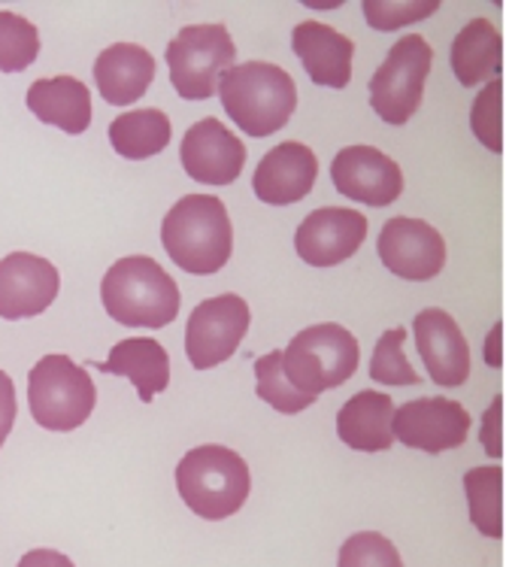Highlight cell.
Wrapping results in <instances>:
<instances>
[{"label": "cell", "instance_id": "cell-1", "mask_svg": "<svg viewBox=\"0 0 506 567\" xmlns=\"http://www.w3.org/2000/svg\"><path fill=\"white\" fill-rule=\"evenodd\" d=\"M164 252L192 277L219 274L234 252V228L219 197L185 195L162 221Z\"/></svg>", "mask_w": 506, "mask_h": 567}, {"label": "cell", "instance_id": "cell-2", "mask_svg": "<svg viewBox=\"0 0 506 567\" xmlns=\"http://www.w3.org/2000/svg\"><path fill=\"white\" fill-rule=\"evenodd\" d=\"M106 316L125 328H164L179 316V286L149 255H127L101 282Z\"/></svg>", "mask_w": 506, "mask_h": 567}, {"label": "cell", "instance_id": "cell-3", "mask_svg": "<svg viewBox=\"0 0 506 567\" xmlns=\"http://www.w3.org/2000/svg\"><path fill=\"white\" fill-rule=\"evenodd\" d=\"M219 97L234 125L249 137H270L288 125L298 106V89L288 70L267 61L234 64L219 76Z\"/></svg>", "mask_w": 506, "mask_h": 567}, {"label": "cell", "instance_id": "cell-4", "mask_svg": "<svg viewBox=\"0 0 506 567\" xmlns=\"http://www.w3.org/2000/svg\"><path fill=\"white\" fill-rule=\"evenodd\" d=\"M176 488L195 516L219 522L234 516L252 492L249 464L228 446H195L176 464Z\"/></svg>", "mask_w": 506, "mask_h": 567}, {"label": "cell", "instance_id": "cell-5", "mask_svg": "<svg viewBox=\"0 0 506 567\" xmlns=\"http://www.w3.org/2000/svg\"><path fill=\"white\" fill-rule=\"evenodd\" d=\"M358 340L343 324H310L282 349V371L300 392L319 398L358 371Z\"/></svg>", "mask_w": 506, "mask_h": 567}, {"label": "cell", "instance_id": "cell-6", "mask_svg": "<svg viewBox=\"0 0 506 567\" xmlns=\"http://www.w3.org/2000/svg\"><path fill=\"white\" fill-rule=\"evenodd\" d=\"M28 404L31 416L47 431H76L89 422L97 389L89 371L68 355H43L28 373Z\"/></svg>", "mask_w": 506, "mask_h": 567}, {"label": "cell", "instance_id": "cell-7", "mask_svg": "<svg viewBox=\"0 0 506 567\" xmlns=\"http://www.w3.org/2000/svg\"><path fill=\"white\" fill-rule=\"evenodd\" d=\"M237 47L225 24H188L164 52L171 82L185 101H209L219 92V76L234 68Z\"/></svg>", "mask_w": 506, "mask_h": 567}, {"label": "cell", "instance_id": "cell-8", "mask_svg": "<svg viewBox=\"0 0 506 567\" xmlns=\"http://www.w3.org/2000/svg\"><path fill=\"white\" fill-rule=\"evenodd\" d=\"M431 61H434V49L419 34H406L389 49L385 61L370 80V106L382 122L401 127L415 116L425 97Z\"/></svg>", "mask_w": 506, "mask_h": 567}, {"label": "cell", "instance_id": "cell-9", "mask_svg": "<svg viewBox=\"0 0 506 567\" xmlns=\"http://www.w3.org/2000/svg\"><path fill=\"white\" fill-rule=\"evenodd\" d=\"M252 313L240 295H219L200 301L185 324V355L195 371H209L228 361L249 331Z\"/></svg>", "mask_w": 506, "mask_h": 567}, {"label": "cell", "instance_id": "cell-10", "mask_svg": "<svg viewBox=\"0 0 506 567\" xmlns=\"http://www.w3.org/2000/svg\"><path fill=\"white\" fill-rule=\"evenodd\" d=\"M471 422V413L452 398H415L403 406H394L392 434L410 450L440 455L464 446Z\"/></svg>", "mask_w": 506, "mask_h": 567}, {"label": "cell", "instance_id": "cell-11", "mask_svg": "<svg viewBox=\"0 0 506 567\" xmlns=\"http://www.w3.org/2000/svg\"><path fill=\"white\" fill-rule=\"evenodd\" d=\"M376 252L385 270L410 282H427L446 265V240L443 234L422 219L394 216L382 225Z\"/></svg>", "mask_w": 506, "mask_h": 567}, {"label": "cell", "instance_id": "cell-12", "mask_svg": "<svg viewBox=\"0 0 506 567\" xmlns=\"http://www.w3.org/2000/svg\"><path fill=\"white\" fill-rule=\"evenodd\" d=\"M331 183L343 197L368 207H389L403 195L397 162L373 146H345L331 162Z\"/></svg>", "mask_w": 506, "mask_h": 567}, {"label": "cell", "instance_id": "cell-13", "mask_svg": "<svg viewBox=\"0 0 506 567\" xmlns=\"http://www.w3.org/2000/svg\"><path fill=\"white\" fill-rule=\"evenodd\" d=\"M61 291L58 267L34 252L0 258V319H34L47 313Z\"/></svg>", "mask_w": 506, "mask_h": 567}, {"label": "cell", "instance_id": "cell-14", "mask_svg": "<svg viewBox=\"0 0 506 567\" xmlns=\"http://www.w3.org/2000/svg\"><path fill=\"white\" fill-rule=\"evenodd\" d=\"M183 171L204 186H230L237 183L246 164V146L219 118H200L185 131L179 146Z\"/></svg>", "mask_w": 506, "mask_h": 567}, {"label": "cell", "instance_id": "cell-15", "mask_svg": "<svg viewBox=\"0 0 506 567\" xmlns=\"http://www.w3.org/2000/svg\"><path fill=\"white\" fill-rule=\"evenodd\" d=\"M368 237V219L349 207H322L300 221L295 249L312 267H334L349 261Z\"/></svg>", "mask_w": 506, "mask_h": 567}, {"label": "cell", "instance_id": "cell-16", "mask_svg": "<svg viewBox=\"0 0 506 567\" xmlns=\"http://www.w3.org/2000/svg\"><path fill=\"white\" fill-rule=\"evenodd\" d=\"M319 176V162L310 146L298 140L279 143L258 162L252 176L255 197L270 207H288L310 195Z\"/></svg>", "mask_w": 506, "mask_h": 567}, {"label": "cell", "instance_id": "cell-17", "mask_svg": "<svg viewBox=\"0 0 506 567\" xmlns=\"http://www.w3.org/2000/svg\"><path fill=\"white\" fill-rule=\"evenodd\" d=\"M415 343L425 359L427 377L437 385H464L471 377V347L461 334L458 322L440 307H427L413 322Z\"/></svg>", "mask_w": 506, "mask_h": 567}, {"label": "cell", "instance_id": "cell-18", "mask_svg": "<svg viewBox=\"0 0 506 567\" xmlns=\"http://www.w3.org/2000/svg\"><path fill=\"white\" fill-rule=\"evenodd\" d=\"M291 49L316 85L345 89L352 82L355 43L340 31H334L331 24L300 22L291 34Z\"/></svg>", "mask_w": 506, "mask_h": 567}, {"label": "cell", "instance_id": "cell-19", "mask_svg": "<svg viewBox=\"0 0 506 567\" xmlns=\"http://www.w3.org/2000/svg\"><path fill=\"white\" fill-rule=\"evenodd\" d=\"M155 80V59L137 43H113L94 61V82L106 104L131 106L149 92Z\"/></svg>", "mask_w": 506, "mask_h": 567}, {"label": "cell", "instance_id": "cell-20", "mask_svg": "<svg viewBox=\"0 0 506 567\" xmlns=\"http://www.w3.org/2000/svg\"><path fill=\"white\" fill-rule=\"evenodd\" d=\"M94 368L101 373H110V377H125V380L134 382L143 404H152V398L171 385V355L152 337L118 340L110 349V359L94 364Z\"/></svg>", "mask_w": 506, "mask_h": 567}, {"label": "cell", "instance_id": "cell-21", "mask_svg": "<svg viewBox=\"0 0 506 567\" xmlns=\"http://www.w3.org/2000/svg\"><path fill=\"white\" fill-rule=\"evenodd\" d=\"M28 110L43 125H52L64 134H85L92 125V92L76 76L37 80L28 89Z\"/></svg>", "mask_w": 506, "mask_h": 567}, {"label": "cell", "instance_id": "cell-22", "mask_svg": "<svg viewBox=\"0 0 506 567\" xmlns=\"http://www.w3.org/2000/svg\"><path fill=\"white\" fill-rule=\"evenodd\" d=\"M394 401L389 394L364 389L355 398H349L337 413V434L345 446L358 452L392 450Z\"/></svg>", "mask_w": 506, "mask_h": 567}, {"label": "cell", "instance_id": "cell-23", "mask_svg": "<svg viewBox=\"0 0 506 567\" xmlns=\"http://www.w3.org/2000/svg\"><path fill=\"white\" fill-rule=\"evenodd\" d=\"M450 64L455 80L467 89L500 76L504 68V40L488 19H473L455 34L450 49Z\"/></svg>", "mask_w": 506, "mask_h": 567}, {"label": "cell", "instance_id": "cell-24", "mask_svg": "<svg viewBox=\"0 0 506 567\" xmlns=\"http://www.w3.org/2000/svg\"><path fill=\"white\" fill-rule=\"evenodd\" d=\"M171 137L173 125L164 110H127L110 125V143L127 162L162 155Z\"/></svg>", "mask_w": 506, "mask_h": 567}, {"label": "cell", "instance_id": "cell-25", "mask_svg": "<svg viewBox=\"0 0 506 567\" xmlns=\"http://www.w3.org/2000/svg\"><path fill=\"white\" fill-rule=\"evenodd\" d=\"M464 492L471 504V522L476 532L500 540L504 537V471L473 467L464 474Z\"/></svg>", "mask_w": 506, "mask_h": 567}, {"label": "cell", "instance_id": "cell-26", "mask_svg": "<svg viewBox=\"0 0 506 567\" xmlns=\"http://www.w3.org/2000/svg\"><path fill=\"white\" fill-rule=\"evenodd\" d=\"M255 392L261 401L279 410V413H286V416H295L300 410H307V406L316 404V398L307 392H300L295 389L291 382H288L286 371H282V349L277 352H267L261 359L255 361Z\"/></svg>", "mask_w": 506, "mask_h": 567}, {"label": "cell", "instance_id": "cell-27", "mask_svg": "<svg viewBox=\"0 0 506 567\" xmlns=\"http://www.w3.org/2000/svg\"><path fill=\"white\" fill-rule=\"evenodd\" d=\"M40 55V31L34 22L0 10V73H22Z\"/></svg>", "mask_w": 506, "mask_h": 567}, {"label": "cell", "instance_id": "cell-28", "mask_svg": "<svg viewBox=\"0 0 506 567\" xmlns=\"http://www.w3.org/2000/svg\"><path fill=\"white\" fill-rule=\"evenodd\" d=\"M403 343H406L403 328H389L380 337V343L373 349V359H370V377L373 380L385 382V385H415L422 380L403 355Z\"/></svg>", "mask_w": 506, "mask_h": 567}, {"label": "cell", "instance_id": "cell-29", "mask_svg": "<svg viewBox=\"0 0 506 567\" xmlns=\"http://www.w3.org/2000/svg\"><path fill=\"white\" fill-rule=\"evenodd\" d=\"M504 82L492 80L485 82V89L479 97L473 101L471 110V127L476 140L483 143L485 150L504 152Z\"/></svg>", "mask_w": 506, "mask_h": 567}, {"label": "cell", "instance_id": "cell-30", "mask_svg": "<svg viewBox=\"0 0 506 567\" xmlns=\"http://www.w3.org/2000/svg\"><path fill=\"white\" fill-rule=\"evenodd\" d=\"M340 567H403V558L380 532H358L340 546Z\"/></svg>", "mask_w": 506, "mask_h": 567}, {"label": "cell", "instance_id": "cell-31", "mask_svg": "<svg viewBox=\"0 0 506 567\" xmlns=\"http://www.w3.org/2000/svg\"><path fill=\"white\" fill-rule=\"evenodd\" d=\"M440 10V0H364V19L376 31H397L403 24L422 22Z\"/></svg>", "mask_w": 506, "mask_h": 567}, {"label": "cell", "instance_id": "cell-32", "mask_svg": "<svg viewBox=\"0 0 506 567\" xmlns=\"http://www.w3.org/2000/svg\"><path fill=\"white\" fill-rule=\"evenodd\" d=\"M19 416V404H16V382L10 373L0 371V446L10 437L12 425Z\"/></svg>", "mask_w": 506, "mask_h": 567}, {"label": "cell", "instance_id": "cell-33", "mask_svg": "<svg viewBox=\"0 0 506 567\" xmlns=\"http://www.w3.org/2000/svg\"><path fill=\"white\" fill-rule=\"evenodd\" d=\"M500 416H504V401L495 398V404L492 410L485 413V425H483V443H485V452L492 455V458H500L504 455V443H500Z\"/></svg>", "mask_w": 506, "mask_h": 567}, {"label": "cell", "instance_id": "cell-34", "mask_svg": "<svg viewBox=\"0 0 506 567\" xmlns=\"http://www.w3.org/2000/svg\"><path fill=\"white\" fill-rule=\"evenodd\" d=\"M19 567H73V561L58 549H31L24 553Z\"/></svg>", "mask_w": 506, "mask_h": 567}]
</instances>
